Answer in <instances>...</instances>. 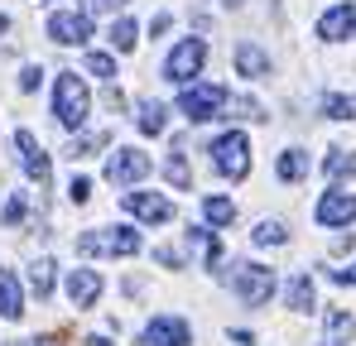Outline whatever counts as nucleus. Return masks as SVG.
<instances>
[{
    "label": "nucleus",
    "instance_id": "obj_1",
    "mask_svg": "<svg viewBox=\"0 0 356 346\" xmlns=\"http://www.w3.org/2000/svg\"><path fill=\"white\" fill-rule=\"evenodd\" d=\"M92 111V97H87V82L77 72H58V87H54V115L67 130H82Z\"/></svg>",
    "mask_w": 356,
    "mask_h": 346
},
{
    "label": "nucleus",
    "instance_id": "obj_2",
    "mask_svg": "<svg viewBox=\"0 0 356 346\" xmlns=\"http://www.w3.org/2000/svg\"><path fill=\"white\" fill-rule=\"evenodd\" d=\"M227 284H232V293L245 308H265L275 298V270H265V265H232Z\"/></svg>",
    "mask_w": 356,
    "mask_h": 346
},
{
    "label": "nucleus",
    "instance_id": "obj_3",
    "mask_svg": "<svg viewBox=\"0 0 356 346\" xmlns=\"http://www.w3.org/2000/svg\"><path fill=\"white\" fill-rule=\"evenodd\" d=\"M212 169L222 178H245L250 173V140L241 130H222L212 140Z\"/></svg>",
    "mask_w": 356,
    "mask_h": 346
},
{
    "label": "nucleus",
    "instance_id": "obj_4",
    "mask_svg": "<svg viewBox=\"0 0 356 346\" xmlns=\"http://www.w3.org/2000/svg\"><path fill=\"white\" fill-rule=\"evenodd\" d=\"M222 106H227V87H217V82H193V87H183V97H178V111L188 115L193 125L212 120Z\"/></svg>",
    "mask_w": 356,
    "mask_h": 346
},
{
    "label": "nucleus",
    "instance_id": "obj_5",
    "mask_svg": "<svg viewBox=\"0 0 356 346\" xmlns=\"http://www.w3.org/2000/svg\"><path fill=\"white\" fill-rule=\"evenodd\" d=\"M202 63H207V44H202V39H183L174 53L164 58V77L178 82V87H188V82L202 72Z\"/></svg>",
    "mask_w": 356,
    "mask_h": 346
},
{
    "label": "nucleus",
    "instance_id": "obj_6",
    "mask_svg": "<svg viewBox=\"0 0 356 346\" xmlns=\"http://www.w3.org/2000/svg\"><path fill=\"white\" fill-rule=\"evenodd\" d=\"M313 222L318 226H352L356 222V192H342V188L323 192L318 207H313Z\"/></svg>",
    "mask_w": 356,
    "mask_h": 346
},
{
    "label": "nucleus",
    "instance_id": "obj_7",
    "mask_svg": "<svg viewBox=\"0 0 356 346\" xmlns=\"http://www.w3.org/2000/svg\"><path fill=\"white\" fill-rule=\"evenodd\" d=\"M49 39L54 44H87L92 39V15L87 10H58V15H49Z\"/></svg>",
    "mask_w": 356,
    "mask_h": 346
},
{
    "label": "nucleus",
    "instance_id": "obj_8",
    "mask_svg": "<svg viewBox=\"0 0 356 346\" xmlns=\"http://www.w3.org/2000/svg\"><path fill=\"white\" fill-rule=\"evenodd\" d=\"M193 342V327L174 318V313H164V318H154L145 332H140V346H188Z\"/></svg>",
    "mask_w": 356,
    "mask_h": 346
},
{
    "label": "nucleus",
    "instance_id": "obj_9",
    "mask_svg": "<svg viewBox=\"0 0 356 346\" xmlns=\"http://www.w3.org/2000/svg\"><path fill=\"white\" fill-rule=\"evenodd\" d=\"M125 212H135V217H140V222H149V226L174 222V202H169V197H159V192H125Z\"/></svg>",
    "mask_w": 356,
    "mask_h": 346
},
{
    "label": "nucleus",
    "instance_id": "obj_10",
    "mask_svg": "<svg viewBox=\"0 0 356 346\" xmlns=\"http://www.w3.org/2000/svg\"><path fill=\"white\" fill-rule=\"evenodd\" d=\"M318 39H327V44H342V39H356V5L352 0H342V5H332L323 19H318Z\"/></svg>",
    "mask_w": 356,
    "mask_h": 346
},
{
    "label": "nucleus",
    "instance_id": "obj_11",
    "mask_svg": "<svg viewBox=\"0 0 356 346\" xmlns=\"http://www.w3.org/2000/svg\"><path fill=\"white\" fill-rule=\"evenodd\" d=\"M145 173H149V154H140V149H116V154L106 159V178L120 183V188H125V183H140Z\"/></svg>",
    "mask_w": 356,
    "mask_h": 346
},
{
    "label": "nucleus",
    "instance_id": "obj_12",
    "mask_svg": "<svg viewBox=\"0 0 356 346\" xmlns=\"http://www.w3.org/2000/svg\"><path fill=\"white\" fill-rule=\"evenodd\" d=\"M15 145H19V159H24V173L44 188L49 183V154H44V145L29 135V130H15Z\"/></svg>",
    "mask_w": 356,
    "mask_h": 346
},
{
    "label": "nucleus",
    "instance_id": "obj_13",
    "mask_svg": "<svg viewBox=\"0 0 356 346\" xmlns=\"http://www.w3.org/2000/svg\"><path fill=\"white\" fill-rule=\"evenodd\" d=\"M232 58H236V72H241V77H250V82L270 77V53H265V49H260L255 39H241Z\"/></svg>",
    "mask_w": 356,
    "mask_h": 346
},
{
    "label": "nucleus",
    "instance_id": "obj_14",
    "mask_svg": "<svg viewBox=\"0 0 356 346\" xmlns=\"http://www.w3.org/2000/svg\"><path fill=\"white\" fill-rule=\"evenodd\" d=\"M102 298V274L97 270H72L67 274V303L72 308H92Z\"/></svg>",
    "mask_w": 356,
    "mask_h": 346
},
{
    "label": "nucleus",
    "instance_id": "obj_15",
    "mask_svg": "<svg viewBox=\"0 0 356 346\" xmlns=\"http://www.w3.org/2000/svg\"><path fill=\"white\" fill-rule=\"evenodd\" d=\"M323 332H327V337H323L327 346H347V342L356 337V318H352V313H342V308H327Z\"/></svg>",
    "mask_w": 356,
    "mask_h": 346
},
{
    "label": "nucleus",
    "instance_id": "obj_16",
    "mask_svg": "<svg viewBox=\"0 0 356 346\" xmlns=\"http://www.w3.org/2000/svg\"><path fill=\"white\" fill-rule=\"evenodd\" d=\"M24 313V293H19V279L10 274V270H0V318L5 322H15Z\"/></svg>",
    "mask_w": 356,
    "mask_h": 346
},
{
    "label": "nucleus",
    "instance_id": "obj_17",
    "mask_svg": "<svg viewBox=\"0 0 356 346\" xmlns=\"http://www.w3.org/2000/svg\"><path fill=\"white\" fill-rule=\"evenodd\" d=\"M188 250H193L202 265H217V260H222V245H217L212 226H193V231H188Z\"/></svg>",
    "mask_w": 356,
    "mask_h": 346
},
{
    "label": "nucleus",
    "instance_id": "obj_18",
    "mask_svg": "<svg viewBox=\"0 0 356 346\" xmlns=\"http://www.w3.org/2000/svg\"><path fill=\"white\" fill-rule=\"evenodd\" d=\"M284 303H289L294 313H313V308H318V298H313V279H308V274H294L289 288H284Z\"/></svg>",
    "mask_w": 356,
    "mask_h": 346
},
{
    "label": "nucleus",
    "instance_id": "obj_19",
    "mask_svg": "<svg viewBox=\"0 0 356 346\" xmlns=\"http://www.w3.org/2000/svg\"><path fill=\"white\" fill-rule=\"evenodd\" d=\"M135 111H140V120H135V125H140L145 135H164V125H169V106H164V101H149V97H145Z\"/></svg>",
    "mask_w": 356,
    "mask_h": 346
},
{
    "label": "nucleus",
    "instance_id": "obj_20",
    "mask_svg": "<svg viewBox=\"0 0 356 346\" xmlns=\"http://www.w3.org/2000/svg\"><path fill=\"white\" fill-rule=\"evenodd\" d=\"M275 173H280V183H298V178H308V154H303V149H284V154L275 159Z\"/></svg>",
    "mask_w": 356,
    "mask_h": 346
},
{
    "label": "nucleus",
    "instance_id": "obj_21",
    "mask_svg": "<svg viewBox=\"0 0 356 346\" xmlns=\"http://www.w3.org/2000/svg\"><path fill=\"white\" fill-rule=\"evenodd\" d=\"M202 222L207 226H232L236 222V202L232 197H202Z\"/></svg>",
    "mask_w": 356,
    "mask_h": 346
},
{
    "label": "nucleus",
    "instance_id": "obj_22",
    "mask_svg": "<svg viewBox=\"0 0 356 346\" xmlns=\"http://www.w3.org/2000/svg\"><path fill=\"white\" fill-rule=\"evenodd\" d=\"M106 255H140V231L135 226H111L106 231Z\"/></svg>",
    "mask_w": 356,
    "mask_h": 346
},
{
    "label": "nucleus",
    "instance_id": "obj_23",
    "mask_svg": "<svg viewBox=\"0 0 356 346\" xmlns=\"http://www.w3.org/2000/svg\"><path fill=\"white\" fill-rule=\"evenodd\" d=\"M250 240H255V245H284V240H289V226H284L280 217H265V222H255Z\"/></svg>",
    "mask_w": 356,
    "mask_h": 346
},
{
    "label": "nucleus",
    "instance_id": "obj_24",
    "mask_svg": "<svg viewBox=\"0 0 356 346\" xmlns=\"http://www.w3.org/2000/svg\"><path fill=\"white\" fill-rule=\"evenodd\" d=\"M323 173H327V178H352V173H356V154H352V149H327Z\"/></svg>",
    "mask_w": 356,
    "mask_h": 346
},
{
    "label": "nucleus",
    "instance_id": "obj_25",
    "mask_svg": "<svg viewBox=\"0 0 356 346\" xmlns=\"http://www.w3.org/2000/svg\"><path fill=\"white\" fill-rule=\"evenodd\" d=\"M29 288H34L39 298H49V293H54V260H49V255L29 265Z\"/></svg>",
    "mask_w": 356,
    "mask_h": 346
},
{
    "label": "nucleus",
    "instance_id": "obj_26",
    "mask_svg": "<svg viewBox=\"0 0 356 346\" xmlns=\"http://www.w3.org/2000/svg\"><path fill=\"white\" fill-rule=\"evenodd\" d=\"M82 67H87L92 77H102V82L116 77V58H111V53H87V58H82Z\"/></svg>",
    "mask_w": 356,
    "mask_h": 346
},
{
    "label": "nucleus",
    "instance_id": "obj_27",
    "mask_svg": "<svg viewBox=\"0 0 356 346\" xmlns=\"http://www.w3.org/2000/svg\"><path fill=\"white\" fill-rule=\"evenodd\" d=\"M111 49H116V53H130V49H135V24H130L125 15L111 24Z\"/></svg>",
    "mask_w": 356,
    "mask_h": 346
},
{
    "label": "nucleus",
    "instance_id": "obj_28",
    "mask_svg": "<svg viewBox=\"0 0 356 346\" xmlns=\"http://www.w3.org/2000/svg\"><path fill=\"white\" fill-rule=\"evenodd\" d=\"M323 115H327V120H352L356 101L352 97H323Z\"/></svg>",
    "mask_w": 356,
    "mask_h": 346
},
{
    "label": "nucleus",
    "instance_id": "obj_29",
    "mask_svg": "<svg viewBox=\"0 0 356 346\" xmlns=\"http://www.w3.org/2000/svg\"><path fill=\"white\" fill-rule=\"evenodd\" d=\"M77 255H106V231H82L77 236Z\"/></svg>",
    "mask_w": 356,
    "mask_h": 346
},
{
    "label": "nucleus",
    "instance_id": "obj_30",
    "mask_svg": "<svg viewBox=\"0 0 356 346\" xmlns=\"http://www.w3.org/2000/svg\"><path fill=\"white\" fill-rule=\"evenodd\" d=\"M227 106H232L241 120H270V115H265V106H260V101H250V97H236V101L227 97Z\"/></svg>",
    "mask_w": 356,
    "mask_h": 346
},
{
    "label": "nucleus",
    "instance_id": "obj_31",
    "mask_svg": "<svg viewBox=\"0 0 356 346\" xmlns=\"http://www.w3.org/2000/svg\"><path fill=\"white\" fill-rule=\"evenodd\" d=\"M19 222H24V197H10L0 212V226H19Z\"/></svg>",
    "mask_w": 356,
    "mask_h": 346
},
{
    "label": "nucleus",
    "instance_id": "obj_32",
    "mask_svg": "<svg viewBox=\"0 0 356 346\" xmlns=\"http://www.w3.org/2000/svg\"><path fill=\"white\" fill-rule=\"evenodd\" d=\"M39 82H44V67H39V63H29V67L19 72V92H34Z\"/></svg>",
    "mask_w": 356,
    "mask_h": 346
},
{
    "label": "nucleus",
    "instance_id": "obj_33",
    "mask_svg": "<svg viewBox=\"0 0 356 346\" xmlns=\"http://www.w3.org/2000/svg\"><path fill=\"white\" fill-rule=\"evenodd\" d=\"M102 140H106V135H82V140H72V159H87Z\"/></svg>",
    "mask_w": 356,
    "mask_h": 346
},
{
    "label": "nucleus",
    "instance_id": "obj_34",
    "mask_svg": "<svg viewBox=\"0 0 356 346\" xmlns=\"http://www.w3.org/2000/svg\"><path fill=\"white\" fill-rule=\"evenodd\" d=\"M125 5H130V0H87V15H116Z\"/></svg>",
    "mask_w": 356,
    "mask_h": 346
},
{
    "label": "nucleus",
    "instance_id": "obj_35",
    "mask_svg": "<svg viewBox=\"0 0 356 346\" xmlns=\"http://www.w3.org/2000/svg\"><path fill=\"white\" fill-rule=\"evenodd\" d=\"M67 197H72V202H87V197H92V178H72Z\"/></svg>",
    "mask_w": 356,
    "mask_h": 346
},
{
    "label": "nucleus",
    "instance_id": "obj_36",
    "mask_svg": "<svg viewBox=\"0 0 356 346\" xmlns=\"http://www.w3.org/2000/svg\"><path fill=\"white\" fill-rule=\"evenodd\" d=\"M327 279H332V284H347V288H356V265H347V270H327Z\"/></svg>",
    "mask_w": 356,
    "mask_h": 346
},
{
    "label": "nucleus",
    "instance_id": "obj_37",
    "mask_svg": "<svg viewBox=\"0 0 356 346\" xmlns=\"http://www.w3.org/2000/svg\"><path fill=\"white\" fill-rule=\"evenodd\" d=\"M164 29H169V15H154V19H149V34H154V39H159V34H164Z\"/></svg>",
    "mask_w": 356,
    "mask_h": 346
},
{
    "label": "nucleus",
    "instance_id": "obj_38",
    "mask_svg": "<svg viewBox=\"0 0 356 346\" xmlns=\"http://www.w3.org/2000/svg\"><path fill=\"white\" fill-rule=\"evenodd\" d=\"M87 346H111V337H87Z\"/></svg>",
    "mask_w": 356,
    "mask_h": 346
},
{
    "label": "nucleus",
    "instance_id": "obj_39",
    "mask_svg": "<svg viewBox=\"0 0 356 346\" xmlns=\"http://www.w3.org/2000/svg\"><path fill=\"white\" fill-rule=\"evenodd\" d=\"M5 346H39V342H5Z\"/></svg>",
    "mask_w": 356,
    "mask_h": 346
},
{
    "label": "nucleus",
    "instance_id": "obj_40",
    "mask_svg": "<svg viewBox=\"0 0 356 346\" xmlns=\"http://www.w3.org/2000/svg\"><path fill=\"white\" fill-rule=\"evenodd\" d=\"M323 346H327V342H323Z\"/></svg>",
    "mask_w": 356,
    "mask_h": 346
}]
</instances>
